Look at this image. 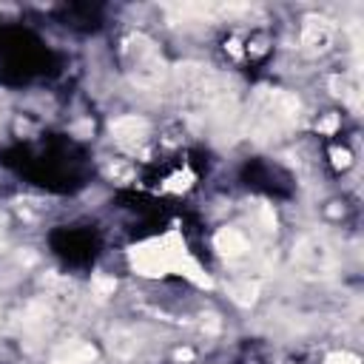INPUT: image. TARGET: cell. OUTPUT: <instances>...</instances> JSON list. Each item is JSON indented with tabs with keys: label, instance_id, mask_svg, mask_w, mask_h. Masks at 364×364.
Wrapping results in <instances>:
<instances>
[{
	"label": "cell",
	"instance_id": "obj_1",
	"mask_svg": "<svg viewBox=\"0 0 364 364\" xmlns=\"http://www.w3.org/2000/svg\"><path fill=\"white\" fill-rule=\"evenodd\" d=\"M131 267L142 276H188L199 287H210V279L188 250L182 233L176 228L165 230L156 239H148L136 247H131Z\"/></svg>",
	"mask_w": 364,
	"mask_h": 364
},
{
	"label": "cell",
	"instance_id": "obj_2",
	"mask_svg": "<svg viewBox=\"0 0 364 364\" xmlns=\"http://www.w3.org/2000/svg\"><path fill=\"white\" fill-rule=\"evenodd\" d=\"M299 114H301V102L290 91L262 88L253 97L250 125L259 136L270 139V136H282L284 131H290L299 122Z\"/></svg>",
	"mask_w": 364,
	"mask_h": 364
},
{
	"label": "cell",
	"instance_id": "obj_3",
	"mask_svg": "<svg viewBox=\"0 0 364 364\" xmlns=\"http://www.w3.org/2000/svg\"><path fill=\"white\" fill-rule=\"evenodd\" d=\"M122 65L128 77L142 88H156L165 80V60L151 37L145 34H128L122 40Z\"/></svg>",
	"mask_w": 364,
	"mask_h": 364
},
{
	"label": "cell",
	"instance_id": "obj_4",
	"mask_svg": "<svg viewBox=\"0 0 364 364\" xmlns=\"http://www.w3.org/2000/svg\"><path fill=\"white\" fill-rule=\"evenodd\" d=\"M293 259L299 264V270L304 276H327L336 264V256L330 250V245L321 239V236H304L299 239L296 250H293Z\"/></svg>",
	"mask_w": 364,
	"mask_h": 364
},
{
	"label": "cell",
	"instance_id": "obj_5",
	"mask_svg": "<svg viewBox=\"0 0 364 364\" xmlns=\"http://www.w3.org/2000/svg\"><path fill=\"white\" fill-rule=\"evenodd\" d=\"M111 134H114V142H117L119 148L136 151V148H142V145L148 142L151 128H148V122H145L142 117L125 114V117H119V119L111 122Z\"/></svg>",
	"mask_w": 364,
	"mask_h": 364
},
{
	"label": "cell",
	"instance_id": "obj_6",
	"mask_svg": "<svg viewBox=\"0 0 364 364\" xmlns=\"http://www.w3.org/2000/svg\"><path fill=\"white\" fill-rule=\"evenodd\" d=\"M330 43H333V26L324 17H316V14L304 17V26H301V46H304V51L321 54Z\"/></svg>",
	"mask_w": 364,
	"mask_h": 364
},
{
	"label": "cell",
	"instance_id": "obj_7",
	"mask_svg": "<svg viewBox=\"0 0 364 364\" xmlns=\"http://www.w3.org/2000/svg\"><path fill=\"white\" fill-rule=\"evenodd\" d=\"M213 245H216V250H219L225 259H230V262L245 259L247 250H250V239H247V233L239 230V228H222V230L216 233Z\"/></svg>",
	"mask_w": 364,
	"mask_h": 364
},
{
	"label": "cell",
	"instance_id": "obj_8",
	"mask_svg": "<svg viewBox=\"0 0 364 364\" xmlns=\"http://www.w3.org/2000/svg\"><path fill=\"white\" fill-rule=\"evenodd\" d=\"M51 364H100V361H97V353H94L91 344H85V341H68V344H63L54 353Z\"/></svg>",
	"mask_w": 364,
	"mask_h": 364
},
{
	"label": "cell",
	"instance_id": "obj_9",
	"mask_svg": "<svg viewBox=\"0 0 364 364\" xmlns=\"http://www.w3.org/2000/svg\"><path fill=\"white\" fill-rule=\"evenodd\" d=\"M111 350H114V355L128 358V355L136 350V336L128 333V330H117V333L111 336Z\"/></svg>",
	"mask_w": 364,
	"mask_h": 364
},
{
	"label": "cell",
	"instance_id": "obj_10",
	"mask_svg": "<svg viewBox=\"0 0 364 364\" xmlns=\"http://www.w3.org/2000/svg\"><path fill=\"white\" fill-rule=\"evenodd\" d=\"M327 364H358V358L350 353H333V355H327Z\"/></svg>",
	"mask_w": 364,
	"mask_h": 364
},
{
	"label": "cell",
	"instance_id": "obj_11",
	"mask_svg": "<svg viewBox=\"0 0 364 364\" xmlns=\"http://www.w3.org/2000/svg\"><path fill=\"white\" fill-rule=\"evenodd\" d=\"M0 225H3V219H0ZM0 230H3V228H0Z\"/></svg>",
	"mask_w": 364,
	"mask_h": 364
}]
</instances>
